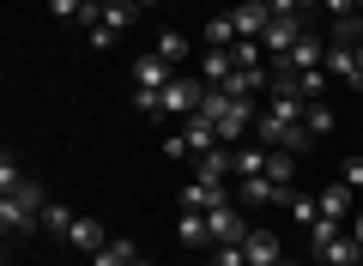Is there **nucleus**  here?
<instances>
[{"label":"nucleus","mask_w":363,"mask_h":266,"mask_svg":"<svg viewBox=\"0 0 363 266\" xmlns=\"http://www.w3.org/2000/svg\"><path fill=\"white\" fill-rule=\"evenodd\" d=\"M43 188L37 182H25L13 170V152L0 157V230L6 236H30V230H43Z\"/></svg>","instance_id":"obj_1"},{"label":"nucleus","mask_w":363,"mask_h":266,"mask_svg":"<svg viewBox=\"0 0 363 266\" xmlns=\"http://www.w3.org/2000/svg\"><path fill=\"white\" fill-rule=\"evenodd\" d=\"M140 13H145L140 0H109V6H104V25L85 31V43H91V49H109V43H116V37H121V31H128Z\"/></svg>","instance_id":"obj_2"},{"label":"nucleus","mask_w":363,"mask_h":266,"mask_svg":"<svg viewBox=\"0 0 363 266\" xmlns=\"http://www.w3.org/2000/svg\"><path fill=\"white\" fill-rule=\"evenodd\" d=\"M200 103H206V79H169L164 85V115H182V121H188V115H200Z\"/></svg>","instance_id":"obj_3"},{"label":"nucleus","mask_w":363,"mask_h":266,"mask_svg":"<svg viewBox=\"0 0 363 266\" xmlns=\"http://www.w3.org/2000/svg\"><path fill=\"white\" fill-rule=\"evenodd\" d=\"M206 230H212V248H242V242H248L242 206H218V212H206Z\"/></svg>","instance_id":"obj_4"},{"label":"nucleus","mask_w":363,"mask_h":266,"mask_svg":"<svg viewBox=\"0 0 363 266\" xmlns=\"http://www.w3.org/2000/svg\"><path fill=\"white\" fill-rule=\"evenodd\" d=\"M218 206H230L224 182H188L182 188V212H218Z\"/></svg>","instance_id":"obj_5"},{"label":"nucleus","mask_w":363,"mask_h":266,"mask_svg":"<svg viewBox=\"0 0 363 266\" xmlns=\"http://www.w3.org/2000/svg\"><path fill=\"white\" fill-rule=\"evenodd\" d=\"M230 25H236V37H267L272 6L267 0H242V6H230Z\"/></svg>","instance_id":"obj_6"},{"label":"nucleus","mask_w":363,"mask_h":266,"mask_svg":"<svg viewBox=\"0 0 363 266\" xmlns=\"http://www.w3.org/2000/svg\"><path fill=\"white\" fill-rule=\"evenodd\" d=\"M169 79H176V67H169L157 49H145L140 61H133V85H145V91H164Z\"/></svg>","instance_id":"obj_7"},{"label":"nucleus","mask_w":363,"mask_h":266,"mask_svg":"<svg viewBox=\"0 0 363 266\" xmlns=\"http://www.w3.org/2000/svg\"><path fill=\"white\" fill-rule=\"evenodd\" d=\"M224 176H236V145H212V152H200L194 182H224Z\"/></svg>","instance_id":"obj_8"},{"label":"nucleus","mask_w":363,"mask_h":266,"mask_svg":"<svg viewBox=\"0 0 363 266\" xmlns=\"http://www.w3.org/2000/svg\"><path fill=\"white\" fill-rule=\"evenodd\" d=\"M182 140H188V152H212V145H224L218 140V121H212V115H188V121H182Z\"/></svg>","instance_id":"obj_9"},{"label":"nucleus","mask_w":363,"mask_h":266,"mask_svg":"<svg viewBox=\"0 0 363 266\" xmlns=\"http://www.w3.org/2000/svg\"><path fill=\"white\" fill-rule=\"evenodd\" d=\"M303 43V18H272L267 25V37H260V49H272V55H291Z\"/></svg>","instance_id":"obj_10"},{"label":"nucleus","mask_w":363,"mask_h":266,"mask_svg":"<svg viewBox=\"0 0 363 266\" xmlns=\"http://www.w3.org/2000/svg\"><path fill=\"white\" fill-rule=\"evenodd\" d=\"M67 242H73L79 254H97V248L109 242V230L97 224V218H73V230H67Z\"/></svg>","instance_id":"obj_11"},{"label":"nucleus","mask_w":363,"mask_h":266,"mask_svg":"<svg viewBox=\"0 0 363 266\" xmlns=\"http://www.w3.org/2000/svg\"><path fill=\"white\" fill-rule=\"evenodd\" d=\"M242 254H248V266H279L285 260V254H279V236H267V230H248Z\"/></svg>","instance_id":"obj_12"},{"label":"nucleus","mask_w":363,"mask_h":266,"mask_svg":"<svg viewBox=\"0 0 363 266\" xmlns=\"http://www.w3.org/2000/svg\"><path fill=\"white\" fill-rule=\"evenodd\" d=\"M248 176H267V145H260V140L236 145V182H248Z\"/></svg>","instance_id":"obj_13"},{"label":"nucleus","mask_w":363,"mask_h":266,"mask_svg":"<svg viewBox=\"0 0 363 266\" xmlns=\"http://www.w3.org/2000/svg\"><path fill=\"white\" fill-rule=\"evenodd\" d=\"M230 73H236L230 49H206V55H200V79H206V85H224Z\"/></svg>","instance_id":"obj_14"},{"label":"nucleus","mask_w":363,"mask_h":266,"mask_svg":"<svg viewBox=\"0 0 363 266\" xmlns=\"http://www.w3.org/2000/svg\"><path fill=\"white\" fill-rule=\"evenodd\" d=\"M140 260V248H133V242H121V236H109L104 248L91 254V266H133Z\"/></svg>","instance_id":"obj_15"},{"label":"nucleus","mask_w":363,"mask_h":266,"mask_svg":"<svg viewBox=\"0 0 363 266\" xmlns=\"http://www.w3.org/2000/svg\"><path fill=\"white\" fill-rule=\"evenodd\" d=\"M176 236L188 242V248H206V242H212V230H206V212H182V218H176Z\"/></svg>","instance_id":"obj_16"},{"label":"nucleus","mask_w":363,"mask_h":266,"mask_svg":"<svg viewBox=\"0 0 363 266\" xmlns=\"http://www.w3.org/2000/svg\"><path fill=\"white\" fill-rule=\"evenodd\" d=\"M321 260H333V266H357V260H363V242L345 230L339 242H327V248H321Z\"/></svg>","instance_id":"obj_17"},{"label":"nucleus","mask_w":363,"mask_h":266,"mask_svg":"<svg viewBox=\"0 0 363 266\" xmlns=\"http://www.w3.org/2000/svg\"><path fill=\"white\" fill-rule=\"evenodd\" d=\"M321 218H339V224L351 218V188H345V182H333V188H321Z\"/></svg>","instance_id":"obj_18"},{"label":"nucleus","mask_w":363,"mask_h":266,"mask_svg":"<svg viewBox=\"0 0 363 266\" xmlns=\"http://www.w3.org/2000/svg\"><path fill=\"white\" fill-rule=\"evenodd\" d=\"M291 176H297V152H279V145H272V152H267V182L291 188Z\"/></svg>","instance_id":"obj_19"},{"label":"nucleus","mask_w":363,"mask_h":266,"mask_svg":"<svg viewBox=\"0 0 363 266\" xmlns=\"http://www.w3.org/2000/svg\"><path fill=\"white\" fill-rule=\"evenodd\" d=\"M157 55H164L169 67H182L194 49H188V37H182V31H157Z\"/></svg>","instance_id":"obj_20"},{"label":"nucleus","mask_w":363,"mask_h":266,"mask_svg":"<svg viewBox=\"0 0 363 266\" xmlns=\"http://www.w3.org/2000/svg\"><path fill=\"white\" fill-rule=\"evenodd\" d=\"M327 43H351V49H357V43H363V13H345V18H333Z\"/></svg>","instance_id":"obj_21"},{"label":"nucleus","mask_w":363,"mask_h":266,"mask_svg":"<svg viewBox=\"0 0 363 266\" xmlns=\"http://www.w3.org/2000/svg\"><path fill=\"white\" fill-rule=\"evenodd\" d=\"M339 236H345V224H339V218H315V224H309V242H315V254H321L327 242H339Z\"/></svg>","instance_id":"obj_22"},{"label":"nucleus","mask_w":363,"mask_h":266,"mask_svg":"<svg viewBox=\"0 0 363 266\" xmlns=\"http://www.w3.org/2000/svg\"><path fill=\"white\" fill-rule=\"evenodd\" d=\"M230 61L236 67H267V61H260V37H236L230 43Z\"/></svg>","instance_id":"obj_23"},{"label":"nucleus","mask_w":363,"mask_h":266,"mask_svg":"<svg viewBox=\"0 0 363 266\" xmlns=\"http://www.w3.org/2000/svg\"><path fill=\"white\" fill-rule=\"evenodd\" d=\"M285 206H291V218H297V224H303V230H309V224H315V218H321V200H309V194H291V200H285Z\"/></svg>","instance_id":"obj_24"},{"label":"nucleus","mask_w":363,"mask_h":266,"mask_svg":"<svg viewBox=\"0 0 363 266\" xmlns=\"http://www.w3.org/2000/svg\"><path fill=\"white\" fill-rule=\"evenodd\" d=\"M230 43H236V25H230V13H224V18L206 25V49H230Z\"/></svg>","instance_id":"obj_25"},{"label":"nucleus","mask_w":363,"mask_h":266,"mask_svg":"<svg viewBox=\"0 0 363 266\" xmlns=\"http://www.w3.org/2000/svg\"><path fill=\"white\" fill-rule=\"evenodd\" d=\"M73 218H79V212H67V206H55V200L43 206V230H55V236H67V230H73Z\"/></svg>","instance_id":"obj_26"},{"label":"nucleus","mask_w":363,"mask_h":266,"mask_svg":"<svg viewBox=\"0 0 363 266\" xmlns=\"http://www.w3.org/2000/svg\"><path fill=\"white\" fill-rule=\"evenodd\" d=\"M303 127H309V133H327V127H333V109H327V103H309V109H303Z\"/></svg>","instance_id":"obj_27"},{"label":"nucleus","mask_w":363,"mask_h":266,"mask_svg":"<svg viewBox=\"0 0 363 266\" xmlns=\"http://www.w3.org/2000/svg\"><path fill=\"white\" fill-rule=\"evenodd\" d=\"M133 109H140V115H157V109H164V91H145V85H133Z\"/></svg>","instance_id":"obj_28"},{"label":"nucleus","mask_w":363,"mask_h":266,"mask_svg":"<svg viewBox=\"0 0 363 266\" xmlns=\"http://www.w3.org/2000/svg\"><path fill=\"white\" fill-rule=\"evenodd\" d=\"M55 18H85V0H49Z\"/></svg>","instance_id":"obj_29"},{"label":"nucleus","mask_w":363,"mask_h":266,"mask_svg":"<svg viewBox=\"0 0 363 266\" xmlns=\"http://www.w3.org/2000/svg\"><path fill=\"white\" fill-rule=\"evenodd\" d=\"M339 176H345V188H363V157H345V170H339Z\"/></svg>","instance_id":"obj_30"},{"label":"nucleus","mask_w":363,"mask_h":266,"mask_svg":"<svg viewBox=\"0 0 363 266\" xmlns=\"http://www.w3.org/2000/svg\"><path fill=\"white\" fill-rule=\"evenodd\" d=\"M345 230H351V236L363 242V206H357V212H351V224H345Z\"/></svg>","instance_id":"obj_31"},{"label":"nucleus","mask_w":363,"mask_h":266,"mask_svg":"<svg viewBox=\"0 0 363 266\" xmlns=\"http://www.w3.org/2000/svg\"><path fill=\"white\" fill-rule=\"evenodd\" d=\"M297 6H303V13H309V6H321V0H297Z\"/></svg>","instance_id":"obj_32"},{"label":"nucleus","mask_w":363,"mask_h":266,"mask_svg":"<svg viewBox=\"0 0 363 266\" xmlns=\"http://www.w3.org/2000/svg\"><path fill=\"white\" fill-rule=\"evenodd\" d=\"M357 73H363V43H357Z\"/></svg>","instance_id":"obj_33"},{"label":"nucleus","mask_w":363,"mask_h":266,"mask_svg":"<svg viewBox=\"0 0 363 266\" xmlns=\"http://www.w3.org/2000/svg\"><path fill=\"white\" fill-rule=\"evenodd\" d=\"M91 6H109V0H91Z\"/></svg>","instance_id":"obj_34"},{"label":"nucleus","mask_w":363,"mask_h":266,"mask_svg":"<svg viewBox=\"0 0 363 266\" xmlns=\"http://www.w3.org/2000/svg\"><path fill=\"white\" fill-rule=\"evenodd\" d=\"M140 6H157V0H140Z\"/></svg>","instance_id":"obj_35"},{"label":"nucleus","mask_w":363,"mask_h":266,"mask_svg":"<svg viewBox=\"0 0 363 266\" xmlns=\"http://www.w3.org/2000/svg\"><path fill=\"white\" fill-rule=\"evenodd\" d=\"M133 266H152V260H133Z\"/></svg>","instance_id":"obj_36"},{"label":"nucleus","mask_w":363,"mask_h":266,"mask_svg":"<svg viewBox=\"0 0 363 266\" xmlns=\"http://www.w3.org/2000/svg\"><path fill=\"white\" fill-rule=\"evenodd\" d=\"M206 266H224V260H206Z\"/></svg>","instance_id":"obj_37"},{"label":"nucleus","mask_w":363,"mask_h":266,"mask_svg":"<svg viewBox=\"0 0 363 266\" xmlns=\"http://www.w3.org/2000/svg\"><path fill=\"white\" fill-rule=\"evenodd\" d=\"M357 6H363V0H357Z\"/></svg>","instance_id":"obj_38"},{"label":"nucleus","mask_w":363,"mask_h":266,"mask_svg":"<svg viewBox=\"0 0 363 266\" xmlns=\"http://www.w3.org/2000/svg\"><path fill=\"white\" fill-rule=\"evenodd\" d=\"M279 266H285V260H279Z\"/></svg>","instance_id":"obj_39"},{"label":"nucleus","mask_w":363,"mask_h":266,"mask_svg":"<svg viewBox=\"0 0 363 266\" xmlns=\"http://www.w3.org/2000/svg\"><path fill=\"white\" fill-rule=\"evenodd\" d=\"M357 266H363V260H357Z\"/></svg>","instance_id":"obj_40"}]
</instances>
